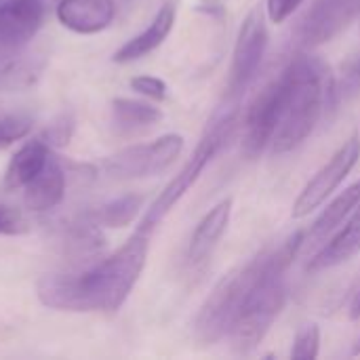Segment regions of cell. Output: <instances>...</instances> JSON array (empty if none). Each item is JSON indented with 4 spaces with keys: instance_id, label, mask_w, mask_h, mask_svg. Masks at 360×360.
Here are the masks:
<instances>
[{
    "instance_id": "6da1fadb",
    "label": "cell",
    "mask_w": 360,
    "mask_h": 360,
    "mask_svg": "<svg viewBox=\"0 0 360 360\" xmlns=\"http://www.w3.org/2000/svg\"><path fill=\"white\" fill-rule=\"evenodd\" d=\"M150 251V236L135 232L116 253L78 274H49L38 281L42 306L57 312H118L135 289Z\"/></svg>"
},
{
    "instance_id": "7a4b0ae2",
    "label": "cell",
    "mask_w": 360,
    "mask_h": 360,
    "mask_svg": "<svg viewBox=\"0 0 360 360\" xmlns=\"http://www.w3.org/2000/svg\"><path fill=\"white\" fill-rule=\"evenodd\" d=\"M304 245V234L295 232L278 245L266 247L247 264L230 270L205 300L196 321L194 335L200 344H215L228 335L240 308L255 287L274 272H287Z\"/></svg>"
},
{
    "instance_id": "3957f363",
    "label": "cell",
    "mask_w": 360,
    "mask_h": 360,
    "mask_svg": "<svg viewBox=\"0 0 360 360\" xmlns=\"http://www.w3.org/2000/svg\"><path fill=\"white\" fill-rule=\"evenodd\" d=\"M283 103L272 150L285 154L302 146L329 108H335V76L314 55H297L281 72Z\"/></svg>"
},
{
    "instance_id": "277c9868",
    "label": "cell",
    "mask_w": 360,
    "mask_h": 360,
    "mask_svg": "<svg viewBox=\"0 0 360 360\" xmlns=\"http://www.w3.org/2000/svg\"><path fill=\"white\" fill-rule=\"evenodd\" d=\"M234 129H236V110L234 108L221 110V112H217L211 118V122H209L202 139L198 141L196 150L192 152V156L188 158V162L181 167V171L165 186V190L158 194V198L150 205V209L146 211V215L141 217V221L137 226V232L150 236L156 230V226L169 215V211L198 181V177L207 169V165L228 143V139L234 135Z\"/></svg>"
},
{
    "instance_id": "5b68a950",
    "label": "cell",
    "mask_w": 360,
    "mask_h": 360,
    "mask_svg": "<svg viewBox=\"0 0 360 360\" xmlns=\"http://www.w3.org/2000/svg\"><path fill=\"white\" fill-rule=\"evenodd\" d=\"M287 295L289 293L285 272H274L255 287L228 331V338L236 352L247 354L257 348V344H262V340L268 335L274 321L278 319L281 310L285 308Z\"/></svg>"
},
{
    "instance_id": "8992f818",
    "label": "cell",
    "mask_w": 360,
    "mask_h": 360,
    "mask_svg": "<svg viewBox=\"0 0 360 360\" xmlns=\"http://www.w3.org/2000/svg\"><path fill=\"white\" fill-rule=\"evenodd\" d=\"M184 152V137L177 133L162 135L152 143L129 146L103 162V173L116 181L154 177L167 171Z\"/></svg>"
},
{
    "instance_id": "52a82bcc",
    "label": "cell",
    "mask_w": 360,
    "mask_h": 360,
    "mask_svg": "<svg viewBox=\"0 0 360 360\" xmlns=\"http://www.w3.org/2000/svg\"><path fill=\"white\" fill-rule=\"evenodd\" d=\"M360 160V137L352 135L344 146L314 173V177L304 186L297 200L293 202V217L302 219L310 215L314 209H319L350 175V171Z\"/></svg>"
},
{
    "instance_id": "ba28073f",
    "label": "cell",
    "mask_w": 360,
    "mask_h": 360,
    "mask_svg": "<svg viewBox=\"0 0 360 360\" xmlns=\"http://www.w3.org/2000/svg\"><path fill=\"white\" fill-rule=\"evenodd\" d=\"M266 49H268V27L264 21V13L259 8H253L245 17L234 44L230 80H228L230 99H236L253 82L262 65V59L266 55Z\"/></svg>"
},
{
    "instance_id": "9c48e42d",
    "label": "cell",
    "mask_w": 360,
    "mask_h": 360,
    "mask_svg": "<svg viewBox=\"0 0 360 360\" xmlns=\"http://www.w3.org/2000/svg\"><path fill=\"white\" fill-rule=\"evenodd\" d=\"M281 103H283V82L278 76L257 93V97L251 101L245 114L240 152L249 160L257 158L272 143L281 118Z\"/></svg>"
},
{
    "instance_id": "30bf717a",
    "label": "cell",
    "mask_w": 360,
    "mask_h": 360,
    "mask_svg": "<svg viewBox=\"0 0 360 360\" xmlns=\"http://www.w3.org/2000/svg\"><path fill=\"white\" fill-rule=\"evenodd\" d=\"M360 15V0H316L302 21L300 40L312 49L333 40Z\"/></svg>"
},
{
    "instance_id": "8fae6325",
    "label": "cell",
    "mask_w": 360,
    "mask_h": 360,
    "mask_svg": "<svg viewBox=\"0 0 360 360\" xmlns=\"http://www.w3.org/2000/svg\"><path fill=\"white\" fill-rule=\"evenodd\" d=\"M46 0H0V49L17 51L36 36L46 15Z\"/></svg>"
},
{
    "instance_id": "7c38bea8",
    "label": "cell",
    "mask_w": 360,
    "mask_h": 360,
    "mask_svg": "<svg viewBox=\"0 0 360 360\" xmlns=\"http://www.w3.org/2000/svg\"><path fill=\"white\" fill-rule=\"evenodd\" d=\"M230 215H232V198H224L213 209H209V213L196 224L188 245V264L192 268H200L211 259L215 247L219 245L221 236L228 230Z\"/></svg>"
},
{
    "instance_id": "4fadbf2b",
    "label": "cell",
    "mask_w": 360,
    "mask_h": 360,
    "mask_svg": "<svg viewBox=\"0 0 360 360\" xmlns=\"http://www.w3.org/2000/svg\"><path fill=\"white\" fill-rule=\"evenodd\" d=\"M57 19L63 27L76 34H97L116 17L114 0H59Z\"/></svg>"
},
{
    "instance_id": "5bb4252c",
    "label": "cell",
    "mask_w": 360,
    "mask_h": 360,
    "mask_svg": "<svg viewBox=\"0 0 360 360\" xmlns=\"http://www.w3.org/2000/svg\"><path fill=\"white\" fill-rule=\"evenodd\" d=\"M68 188V171L57 156H49L44 169L23 188V202L32 213H46L61 205Z\"/></svg>"
},
{
    "instance_id": "9a60e30c",
    "label": "cell",
    "mask_w": 360,
    "mask_h": 360,
    "mask_svg": "<svg viewBox=\"0 0 360 360\" xmlns=\"http://www.w3.org/2000/svg\"><path fill=\"white\" fill-rule=\"evenodd\" d=\"M360 253V207L348 217V221L338 230V234L310 259L308 270H329L342 266Z\"/></svg>"
},
{
    "instance_id": "2e32d148",
    "label": "cell",
    "mask_w": 360,
    "mask_h": 360,
    "mask_svg": "<svg viewBox=\"0 0 360 360\" xmlns=\"http://www.w3.org/2000/svg\"><path fill=\"white\" fill-rule=\"evenodd\" d=\"M173 25H175V6L173 4L160 6V11L154 15L152 23L141 34H137L131 40H127L114 53V61L116 63H129V61L146 57L148 53H152L154 49H158L167 40V36L171 34Z\"/></svg>"
},
{
    "instance_id": "e0dca14e",
    "label": "cell",
    "mask_w": 360,
    "mask_h": 360,
    "mask_svg": "<svg viewBox=\"0 0 360 360\" xmlns=\"http://www.w3.org/2000/svg\"><path fill=\"white\" fill-rule=\"evenodd\" d=\"M49 156H51V146L42 137L23 143L8 160V167L4 171V188L6 190L25 188L44 169Z\"/></svg>"
},
{
    "instance_id": "ac0fdd59",
    "label": "cell",
    "mask_w": 360,
    "mask_h": 360,
    "mask_svg": "<svg viewBox=\"0 0 360 360\" xmlns=\"http://www.w3.org/2000/svg\"><path fill=\"white\" fill-rule=\"evenodd\" d=\"M103 247H105V240L101 236V230L91 217L70 228V234L65 240V253L74 266H80V268L91 266L93 262H97V257H101Z\"/></svg>"
},
{
    "instance_id": "d6986e66",
    "label": "cell",
    "mask_w": 360,
    "mask_h": 360,
    "mask_svg": "<svg viewBox=\"0 0 360 360\" xmlns=\"http://www.w3.org/2000/svg\"><path fill=\"white\" fill-rule=\"evenodd\" d=\"M360 207V179L350 188H346L314 221L310 236L314 240H325L331 232H335L356 209Z\"/></svg>"
},
{
    "instance_id": "ffe728a7",
    "label": "cell",
    "mask_w": 360,
    "mask_h": 360,
    "mask_svg": "<svg viewBox=\"0 0 360 360\" xmlns=\"http://www.w3.org/2000/svg\"><path fill=\"white\" fill-rule=\"evenodd\" d=\"M162 118V112L154 108L152 103L137 101V99H124L118 97L112 101V124L120 133H131L139 129H148L156 124Z\"/></svg>"
},
{
    "instance_id": "44dd1931",
    "label": "cell",
    "mask_w": 360,
    "mask_h": 360,
    "mask_svg": "<svg viewBox=\"0 0 360 360\" xmlns=\"http://www.w3.org/2000/svg\"><path fill=\"white\" fill-rule=\"evenodd\" d=\"M141 207H143L141 194H124L101 205L95 213H91V219L99 228H124L139 215Z\"/></svg>"
},
{
    "instance_id": "7402d4cb",
    "label": "cell",
    "mask_w": 360,
    "mask_h": 360,
    "mask_svg": "<svg viewBox=\"0 0 360 360\" xmlns=\"http://www.w3.org/2000/svg\"><path fill=\"white\" fill-rule=\"evenodd\" d=\"M321 350V329L314 323H306L297 329L293 340L291 356L297 360H312L319 356Z\"/></svg>"
},
{
    "instance_id": "603a6c76",
    "label": "cell",
    "mask_w": 360,
    "mask_h": 360,
    "mask_svg": "<svg viewBox=\"0 0 360 360\" xmlns=\"http://www.w3.org/2000/svg\"><path fill=\"white\" fill-rule=\"evenodd\" d=\"M32 129V118L23 114H11L0 118V148L23 139Z\"/></svg>"
},
{
    "instance_id": "cb8c5ba5",
    "label": "cell",
    "mask_w": 360,
    "mask_h": 360,
    "mask_svg": "<svg viewBox=\"0 0 360 360\" xmlns=\"http://www.w3.org/2000/svg\"><path fill=\"white\" fill-rule=\"evenodd\" d=\"M360 91V55L354 57L352 61L346 63L342 78L335 80V97L340 99H348L352 95H356Z\"/></svg>"
},
{
    "instance_id": "d4e9b609",
    "label": "cell",
    "mask_w": 360,
    "mask_h": 360,
    "mask_svg": "<svg viewBox=\"0 0 360 360\" xmlns=\"http://www.w3.org/2000/svg\"><path fill=\"white\" fill-rule=\"evenodd\" d=\"M131 89L154 101H162L167 97V82L156 76H135L131 78Z\"/></svg>"
},
{
    "instance_id": "484cf974",
    "label": "cell",
    "mask_w": 360,
    "mask_h": 360,
    "mask_svg": "<svg viewBox=\"0 0 360 360\" xmlns=\"http://www.w3.org/2000/svg\"><path fill=\"white\" fill-rule=\"evenodd\" d=\"M27 230L23 215L6 205H0V236H17Z\"/></svg>"
},
{
    "instance_id": "4316f807",
    "label": "cell",
    "mask_w": 360,
    "mask_h": 360,
    "mask_svg": "<svg viewBox=\"0 0 360 360\" xmlns=\"http://www.w3.org/2000/svg\"><path fill=\"white\" fill-rule=\"evenodd\" d=\"M72 129H74L72 120L65 118V116H61L57 122H53V124L44 131L42 139H44L49 146H65V143L70 141V137H72Z\"/></svg>"
},
{
    "instance_id": "83f0119b",
    "label": "cell",
    "mask_w": 360,
    "mask_h": 360,
    "mask_svg": "<svg viewBox=\"0 0 360 360\" xmlns=\"http://www.w3.org/2000/svg\"><path fill=\"white\" fill-rule=\"evenodd\" d=\"M304 0H266V11L272 23H283L293 15V11L302 4Z\"/></svg>"
},
{
    "instance_id": "f1b7e54d",
    "label": "cell",
    "mask_w": 360,
    "mask_h": 360,
    "mask_svg": "<svg viewBox=\"0 0 360 360\" xmlns=\"http://www.w3.org/2000/svg\"><path fill=\"white\" fill-rule=\"evenodd\" d=\"M350 319H352V321H359L360 319V289L354 293V297H352V304H350Z\"/></svg>"
},
{
    "instance_id": "f546056e",
    "label": "cell",
    "mask_w": 360,
    "mask_h": 360,
    "mask_svg": "<svg viewBox=\"0 0 360 360\" xmlns=\"http://www.w3.org/2000/svg\"><path fill=\"white\" fill-rule=\"evenodd\" d=\"M352 354H354V356H360V342H359V346H356V350H354Z\"/></svg>"
},
{
    "instance_id": "4dcf8cb0",
    "label": "cell",
    "mask_w": 360,
    "mask_h": 360,
    "mask_svg": "<svg viewBox=\"0 0 360 360\" xmlns=\"http://www.w3.org/2000/svg\"><path fill=\"white\" fill-rule=\"evenodd\" d=\"M4 53H6V51H4V49H0V57H2V55H4Z\"/></svg>"
},
{
    "instance_id": "1f68e13d",
    "label": "cell",
    "mask_w": 360,
    "mask_h": 360,
    "mask_svg": "<svg viewBox=\"0 0 360 360\" xmlns=\"http://www.w3.org/2000/svg\"><path fill=\"white\" fill-rule=\"evenodd\" d=\"M46 2H53V0H46Z\"/></svg>"
}]
</instances>
